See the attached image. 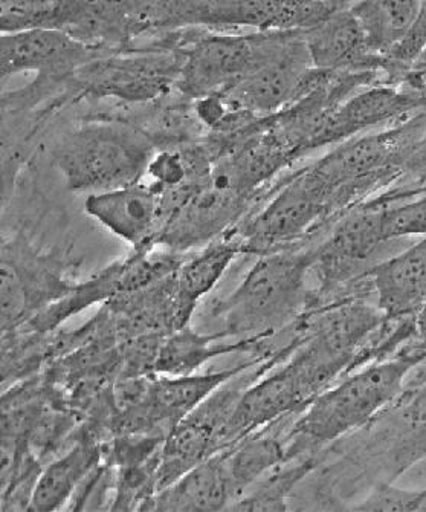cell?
<instances>
[{"label": "cell", "mask_w": 426, "mask_h": 512, "mask_svg": "<svg viewBox=\"0 0 426 512\" xmlns=\"http://www.w3.org/2000/svg\"><path fill=\"white\" fill-rule=\"evenodd\" d=\"M414 343L426 352V302L414 317Z\"/></svg>", "instance_id": "obj_21"}, {"label": "cell", "mask_w": 426, "mask_h": 512, "mask_svg": "<svg viewBox=\"0 0 426 512\" xmlns=\"http://www.w3.org/2000/svg\"><path fill=\"white\" fill-rule=\"evenodd\" d=\"M426 363L414 341L396 354L347 373L324 390L286 431L288 461L323 456L327 448L372 422L407 389L411 375Z\"/></svg>", "instance_id": "obj_2"}, {"label": "cell", "mask_w": 426, "mask_h": 512, "mask_svg": "<svg viewBox=\"0 0 426 512\" xmlns=\"http://www.w3.org/2000/svg\"><path fill=\"white\" fill-rule=\"evenodd\" d=\"M364 277L388 323L414 320L426 302V236L407 250L376 262Z\"/></svg>", "instance_id": "obj_11"}, {"label": "cell", "mask_w": 426, "mask_h": 512, "mask_svg": "<svg viewBox=\"0 0 426 512\" xmlns=\"http://www.w3.org/2000/svg\"><path fill=\"white\" fill-rule=\"evenodd\" d=\"M300 31H257L197 40L181 63L176 85L194 98L219 94L288 48Z\"/></svg>", "instance_id": "obj_6"}, {"label": "cell", "mask_w": 426, "mask_h": 512, "mask_svg": "<svg viewBox=\"0 0 426 512\" xmlns=\"http://www.w3.org/2000/svg\"><path fill=\"white\" fill-rule=\"evenodd\" d=\"M304 39L310 60L321 71H379L387 77L385 57L376 54L361 22L349 8L304 31Z\"/></svg>", "instance_id": "obj_12"}, {"label": "cell", "mask_w": 426, "mask_h": 512, "mask_svg": "<svg viewBox=\"0 0 426 512\" xmlns=\"http://www.w3.org/2000/svg\"><path fill=\"white\" fill-rule=\"evenodd\" d=\"M416 375L425 376L426 375V363L423 366H420L419 369L416 370Z\"/></svg>", "instance_id": "obj_23"}, {"label": "cell", "mask_w": 426, "mask_h": 512, "mask_svg": "<svg viewBox=\"0 0 426 512\" xmlns=\"http://www.w3.org/2000/svg\"><path fill=\"white\" fill-rule=\"evenodd\" d=\"M84 211L133 250L155 247L164 230V192L153 182L89 193Z\"/></svg>", "instance_id": "obj_10"}, {"label": "cell", "mask_w": 426, "mask_h": 512, "mask_svg": "<svg viewBox=\"0 0 426 512\" xmlns=\"http://www.w3.org/2000/svg\"><path fill=\"white\" fill-rule=\"evenodd\" d=\"M242 2H248V0H213V4L216 5H234L242 4Z\"/></svg>", "instance_id": "obj_22"}, {"label": "cell", "mask_w": 426, "mask_h": 512, "mask_svg": "<svg viewBox=\"0 0 426 512\" xmlns=\"http://www.w3.org/2000/svg\"><path fill=\"white\" fill-rule=\"evenodd\" d=\"M314 245L259 256L240 285L214 303V318L231 340L259 343L288 331L312 308Z\"/></svg>", "instance_id": "obj_3"}, {"label": "cell", "mask_w": 426, "mask_h": 512, "mask_svg": "<svg viewBox=\"0 0 426 512\" xmlns=\"http://www.w3.org/2000/svg\"><path fill=\"white\" fill-rule=\"evenodd\" d=\"M225 340H231L225 331L201 334L194 331L190 325L167 334L159 346L155 375H193L208 361L222 355L236 352H271L268 341L259 343L252 340H236L233 343H225Z\"/></svg>", "instance_id": "obj_17"}, {"label": "cell", "mask_w": 426, "mask_h": 512, "mask_svg": "<svg viewBox=\"0 0 426 512\" xmlns=\"http://www.w3.org/2000/svg\"><path fill=\"white\" fill-rule=\"evenodd\" d=\"M426 461V376L411 375L407 389L361 430L327 448L312 500L320 509L350 511L373 488L396 483Z\"/></svg>", "instance_id": "obj_1"}, {"label": "cell", "mask_w": 426, "mask_h": 512, "mask_svg": "<svg viewBox=\"0 0 426 512\" xmlns=\"http://www.w3.org/2000/svg\"><path fill=\"white\" fill-rule=\"evenodd\" d=\"M233 503V483L222 450L153 494L141 511H228Z\"/></svg>", "instance_id": "obj_15"}, {"label": "cell", "mask_w": 426, "mask_h": 512, "mask_svg": "<svg viewBox=\"0 0 426 512\" xmlns=\"http://www.w3.org/2000/svg\"><path fill=\"white\" fill-rule=\"evenodd\" d=\"M2 80L22 72L39 78L71 80L80 69L101 57V48L75 39L54 28H22L4 31L0 40Z\"/></svg>", "instance_id": "obj_8"}, {"label": "cell", "mask_w": 426, "mask_h": 512, "mask_svg": "<svg viewBox=\"0 0 426 512\" xmlns=\"http://www.w3.org/2000/svg\"><path fill=\"white\" fill-rule=\"evenodd\" d=\"M156 153L149 135L117 121H91L60 138L54 161L72 192L97 193L142 181Z\"/></svg>", "instance_id": "obj_4"}, {"label": "cell", "mask_w": 426, "mask_h": 512, "mask_svg": "<svg viewBox=\"0 0 426 512\" xmlns=\"http://www.w3.org/2000/svg\"><path fill=\"white\" fill-rule=\"evenodd\" d=\"M240 254H245L242 239L231 230L204 245L201 251L184 257L175 273V283L185 326L190 325L199 302L216 288Z\"/></svg>", "instance_id": "obj_16"}, {"label": "cell", "mask_w": 426, "mask_h": 512, "mask_svg": "<svg viewBox=\"0 0 426 512\" xmlns=\"http://www.w3.org/2000/svg\"><path fill=\"white\" fill-rule=\"evenodd\" d=\"M321 461L323 456H306L278 465L234 502L230 511H288L292 497Z\"/></svg>", "instance_id": "obj_19"}, {"label": "cell", "mask_w": 426, "mask_h": 512, "mask_svg": "<svg viewBox=\"0 0 426 512\" xmlns=\"http://www.w3.org/2000/svg\"><path fill=\"white\" fill-rule=\"evenodd\" d=\"M104 461V441L81 424L72 444L43 467L28 511H60L72 502L78 488Z\"/></svg>", "instance_id": "obj_14"}, {"label": "cell", "mask_w": 426, "mask_h": 512, "mask_svg": "<svg viewBox=\"0 0 426 512\" xmlns=\"http://www.w3.org/2000/svg\"><path fill=\"white\" fill-rule=\"evenodd\" d=\"M181 66L175 68L164 57L138 56L126 59H97L77 72L89 89L106 97L127 101L152 100L165 91L176 78Z\"/></svg>", "instance_id": "obj_13"}, {"label": "cell", "mask_w": 426, "mask_h": 512, "mask_svg": "<svg viewBox=\"0 0 426 512\" xmlns=\"http://www.w3.org/2000/svg\"><path fill=\"white\" fill-rule=\"evenodd\" d=\"M385 202L382 224L387 244L405 237L426 236V192L410 198L390 199Z\"/></svg>", "instance_id": "obj_20"}, {"label": "cell", "mask_w": 426, "mask_h": 512, "mask_svg": "<svg viewBox=\"0 0 426 512\" xmlns=\"http://www.w3.org/2000/svg\"><path fill=\"white\" fill-rule=\"evenodd\" d=\"M0 268L2 334L25 326L78 283L68 262L37 250L23 233L4 242Z\"/></svg>", "instance_id": "obj_7"}, {"label": "cell", "mask_w": 426, "mask_h": 512, "mask_svg": "<svg viewBox=\"0 0 426 512\" xmlns=\"http://www.w3.org/2000/svg\"><path fill=\"white\" fill-rule=\"evenodd\" d=\"M426 112V100L396 83L378 82L359 89L327 115L315 149L336 146L362 133L385 129Z\"/></svg>", "instance_id": "obj_9"}, {"label": "cell", "mask_w": 426, "mask_h": 512, "mask_svg": "<svg viewBox=\"0 0 426 512\" xmlns=\"http://www.w3.org/2000/svg\"><path fill=\"white\" fill-rule=\"evenodd\" d=\"M336 221L332 199L309 167L274 187L257 213L234 228L245 254L263 256L309 244Z\"/></svg>", "instance_id": "obj_5"}, {"label": "cell", "mask_w": 426, "mask_h": 512, "mask_svg": "<svg viewBox=\"0 0 426 512\" xmlns=\"http://www.w3.org/2000/svg\"><path fill=\"white\" fill-rule=\"evenodd\" d=\"M123 292V260L113 262L86 282H78L63 299L57 300L20 329L51 334L63 323L91 306L106 303Z\"/></svg>", "instance_id": "obj_18"}]
</instances>
